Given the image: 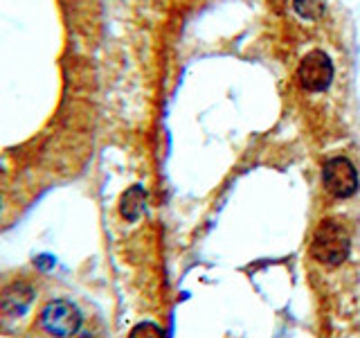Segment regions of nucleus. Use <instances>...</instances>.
<instances>
[{
	"label": "nucleus",
	"mask_w": 360,
	"mask_h": 338,
	"mask_svg": "<svg viewBox=\"0 0 360 338\" xmlns=\"http://www.w3.org/2000/svg\"><path fill=\"white\" fill-rule=\"evenodd\" d=\"M54 264H56V259L52 255H39L37 259H34V266L41 268V270H50Z\"/></svg>",
	"instance_id": "9"
},
{
	"label": "nucleus",
	"mask_w": 360,
	"mask_h": 338,
	"mask_svg": "<svg viewBox=\"0 0 360 338\" xmlns=\"http://www.w3.org/2000/svg\"><path fill=\"white\" fill-rule=\"evenodd\" d=\"M84 315L75 302L65 298H56L48 302L41 311V327L52 338H72L82 330Z\"/></svg>",
	"instance_id": "2"
},
{
	"label": "nucleus",
	"mask_w": 360,
	"mask_h": 338,
	"mask_svg": "<svg viewBox=\"0 0 360 338\" xmlns=\"http://www.w3.org/2000/svg\"><path fill=\"white\" fill-rule=\"evenodd\" d=\"M146 210V189L142 185H133L120 199V214L127 221H138Z\"/></svg>",
	"instance_id": "6"
},
{
	"label": "nucleus",
	"mask_w": 360,
	"mask_h": 338,
	"mask_svg": "<svg viewBox=\"0 0 360 338\" xmlns=\"http://www.w3.org/2000/svg\"><path fill=\"white\" fill-rule=\"evenodd\" d=\"M300 86L309 93H322L333 82V63L329 54L322 50H311L297 68Z\"/></svg>",
	"instance_id": "4"
},
{
	"label": "nucleus",
	"mask_w": 360,
	"mask_h": 338,
	"mask_svg": "<svg viewBox=\"0 0 360 338\" xmlns=\"http://www.w3.org/2000/svg\"><path fill=\"white\" fill-rule=\"evenodd\" d=\"M129 338H165V332L155 323L144 320V323H138L133 327Z\"/></svg>",
	"instance_id": "8"
},
{
	"label": "nucleus",
	"mask_w": 360,
	"mask_h": 338,
	"mask_svg": "<svg viewBox=\"0 0 360 338\" xmlns=\"http://www.w3.org/2000/svg\"><path fill=\"white\" fill-rule=\"evenodd\" d=\"M295 11L307 20H318L326 11V0H292Z\"/></svg>",
	"instance_id": "7"
},
{
	"label": "nucleus",
	"mask_w": 360,
	"mask_h": 338,
	"mask_svg": "<svg viewBox=\"0 0 360 338\" xmlns=\"http://www.w3.org/2000/svg\"><path fill=\"white\" fill-rule=\"evenodd\" d=\"M349 251H352V242L345 225L338 219H324L311 242V255L315 262L326 268H335L345 262Z\"/></svg>",
	"instance_id": "1"
},
{
	"label": "nucleus",
	"mask_w": 360,
	"mask_h": 338,
	"mask_svg": "<svg viewBox=\"0 0 360 338\" xmlns=\"http://www.w3.org/2000/svg\"><path fill=\"white\" fill-rule=\"evenodd\" d=\"M34 298H37V289L25 280H16L0 291V311L9 318H18L27 313Z\"/></svg>",
	"instance_id": "5"
},
{
	"label": "nucleus",
	"mask_w": 360,
	"mask_h": 338,
	"mask_svg": "<svg viewBox=\"0 0 360 338\" xmlns=\"http://www.w3.org/2000/svg\"><path fill=\"white\" fill-rule=\"evenodd\" d=\"M0 210H3V199H0Z\"/></svg>",
	"instance_id": "10"
},
{
	"label": "nucleus",
	"mask_w": 360,
	"mask_h": 338,
	"mask_svg": "<svg viewBox=\"0 0 360 338\" xmlns=\"http://www.w3.org/2000/svg\"><path fill=\"white\" fill-rule=\"evenodd\" d=\"M324 189L335 199H349L358 192V172L352 161L345 156H335L322 169Z\"/></svg>",
	"instance_id": "3"
}]
</instances>
